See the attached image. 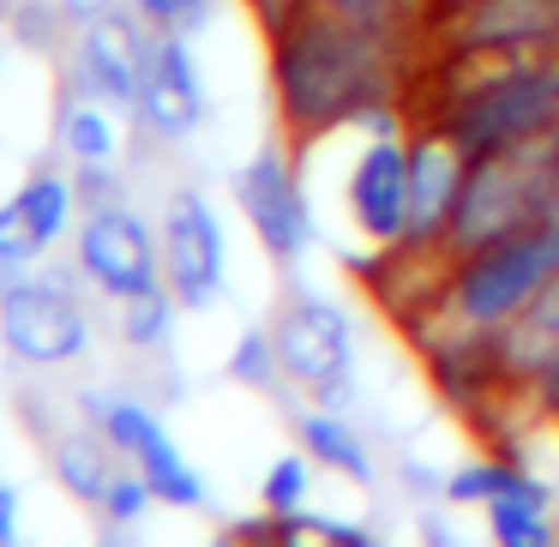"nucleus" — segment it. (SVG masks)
Here are the masks:
<instances>
[{"label":"nucleus","instance_id":"obj_1","mask_svg":"<svg viewBox=\"0 0 559 547\" xmlns=\"http://www.w3.org/2000/svg\"><path fill=\"white\" fill-rule=\"evenodd\" d=\"M271 103L289 145L349 133L379 103H409L415 79H427V37L355 25L337 13L289 19L271 31Z\"/></svg>","mask_w":559,"mask_h":547},{"label":"nucleus","instance_id":"obj_2","mask_svg":"<svg viewBox=\"0 0 559 547\" xmlns=\"http://www.w3.org/2000/svg\"><path fill=\"white\" fill-rule=\"evenodd\" d=\"M469 157L559 133V55H427V115Z\"/></svg>","mask_w":559,"mask_h":547},{"label":"nucleus","instance_id":"obj_3","mask_svg":"<svg viewBox=\"0 0 559 547\" xmlns=\"http://www.w3.org/2000/svg\"><path fill=\"white\" fill-rule=\"evenodd\" d=\"M271 337L295 397H313L325 409H361V331L349 301L313 283H283L271 307Z\"/></svg>","mask_w":559,"mask_h":547},{"label":"nucleus","instance_id":"obj_4","mask_svg":"<svg viewBox=\"0 0 559 547\" xmlns=\"http://www.w3.org/2000/svg\"><path fill=\"white\" fill-rule=\"evenodd\" d=\"M559 271V223L535 217L523 229L499 235V241L475 247L463 259H445L439 277V307L457 313L475 331H499L547 277Z\"/></svg>","mask_w":559,"mask_h":547},{"label":"nucleus","instance_id":"obj_5","mask_svg":"<svg viewBox=\"0 0 559 547\" xmlns=\"http://www.w3.org/2000/svg\"><path fill=\"white\" fill-rule=\"evenodd\" d=\"M79 271H25V277L0 283V349L13 355L25 373H67L91 355L97 319L79 295Z\"/></svg>","mask_w":559,"mask_h":547},{"label":"nucleus","instance_id":"obj_6","mask_svg":"<svg viewBox=\"0 0 559 547\" xmlns=\"http://www.w3.org/2000/svg\"><path fill=\"white\" fill-rule=\"evenodd\" d=\"M554 169H559V133L530 139V145H511V151H493V157H469L457 217H451L439 253L463 259V253H475V247H487V241H499V235L535 223Z\"/></svg>","mask_w":559,"mask_h":547},{"label":"nucleus","instance_id":"obj_7","mask_svg":"<svg viewBox=\"0 0 559 547\" xmlns=\"http://www.w3.org/2000/svg\"><path fill=\"white\" fill-rule=\"evenodd\" d=\"M79 421H91L139 475L151 481V494L169 511H211V481L193 457L181 451V439L169 433L163 409L139 391H115V385H85L79 391Z\"/></svg>","mask_w":559,"mask_h":547},{"label":"nucleus","instance_id":"obj_8","mask_svg":"<svg viewBox=\"0 0 559 547\" xmlns=\"http://www.w3.org/2000/svg\"><path fill=\"white\" fill-rule=\"evenodd\" d=\"M229 199H235V211H241L247 235L259 241V253H265L283 277H295V271L313 259L319 217H313V199H307V181H301V169H295L289 145L271 139L253 157L235 163Z\"/></svg>","mask_w":559,"mask_h":547},{"label":"nucleus","instance_id":"obj_9","mask_svg":"<svg viewBox=\"0 0 559 547\" xmlns=\"http://www.w3.org/2000/svg\"><path fill=\"white\" fill-rule=\"evenodd\" d=\"M73 271L109 307L127 295H145L163 283V235L151 229V217L127 193L91 199L73 229Z\"/></svg>","mask_w":559,"mask_h":547},{"label":"nucleus","instance_id":"obj_10","mask_svg":"<svg viewBox=\"0 0 559 547\" xmlns=\"http://www.w3.org/2000/svg\"><path fill=\"white\" fill-rule=\"evenodd\" d=\"M163 283L187 313H211V307L229 295V229H223V211L211 205L205 187H169L163 199Z\"/></svg>","mask_w":559,"mask_h":547},{"label":"nucleus","instance_id":"obj_11","mask_svg":"<svg viewBox=\"0 0 559 547\" xmlns=\"http://www.w3.org/2000/svg\"><path fill=\"white\" fill-rule=\"evenodd\" d=\"M409 133L361 139L349 175H343V217L361 235L367 253H403L409 247Z\"/></svg>","mask_w":559,"mask_h":547},{"label":"nucleus","instance_id":"obj_12","mask_svg":"<svg viewBox=\"0 0 559 547\" xmlns=\"http://www.w3.org/2000/svg\"><path fill=\"white\" fill-rule=\"evenodd\" d=\"M193 43L199 37H181V31H157V37H151L133 133L151 139V145H163V151L193 145V139L211 127V91H205V73H199Z\"/></svg>","mask_w":559,"mask_h":547},{"label":"nucleus","instance_id":"obj_13","mask_svg":"<svg viewBox=\"0 0 559 547\" xmlns=\"http://www.w3.org/2000/svg\"><path fill=\"white\" fill-rule=\"evenodd\" d=\"M127 127H133L127 109L103 103L97 91L61 85V97H55V157L79 175L85 205L127 193Z\"/></svg>","mask_w":559,"mask_h":547},{"label":"nucleus","instance_id":"obj_14","mask_svg":"<svg viewBox=\"0 0 559 547\" xmlns=\"http://www.w3.org/2000/svg\"><path fill=\"white\" fill-rule=\"evenodd\" d=\"M151 37L157 31L133 13V7H115V13L91 19L67 37L61 61V85H79V91H97L103 103L133 115L139 109V85H145V61H151Z\"/></svg>","mask_w":559,"mask_h":547},{"label":"nucleus","instance_id":"obj_15","mask_svg":"<svg viewBox=\"0 0 559 547\" xmlns=\"http://www.w3.org/2000/svg\"><path fill=\"white\" fill-rule=\"evenodd\" d=\"M427 55H559V0H469L427 25Z\"/></svg>","mask_w":559,"mask_h":547},{"label":"nucleus","instance_id":"obj_16","mask_svg":"<svg viewBox=\"0 0 559 547\" xmlns=\"http://www.w3.org/2000/svg\"><path fill=\"white\" fill-rule=\"evenodd\" d=\"M463 175H469V151L445 127L415 115V133H409V247L403 253H439L445 247V229H451L457 199H463Z\"/></svg>","mask_w":559,"mask_h":547},{"label":"nucleus","instance_id":"obj_17","mask_svg":"<svg viewBox=\"0 0 559 547\" xmlns=\"http://www.w3.org/2000/svg\"><path fill=\"white\" fill-rule=\"evenodd\" d=\"M289 433L325 475L373 494L379 487V433L361 421V409H325V403L301 397L289 409Z\"/></svg>","mask_w":559,"mask_h":547},{"label":"nucleus","instance_id":"obj_18","mask_svg":"<svg viewBox=\"0 0 559 547\" xmlns=\"http://www.w3.org/2000/svg\"><path fill=\"white\" fill-rule=\"evenodd\" d=\"M481 523L499 547H554L559 542V487L523 463L481 506Z\"/></svg>","mask_w":559,"mask_h":547},{"label":"nucleus","instance_id":"obj_19","mask_svg":"<svg viewBox=\"0 0 559 547\" xmlns=\"http://www.w3.org/2000/svg\"><path fill=\"white\" fill-rule=\"evenodd\" d=\"M493 355H499V379H506V397L535 373L542 361L559 355V271L493 331Z\"/></svg>","mask_w":559,"mask_h":547},{"label":"nucleus","instance_id":"obj_20","mask_svg":"<svg viewBox=\"0 0 559 547\" xmlns=\"http://www.w3.org/2000/svg\"><path fill=\"white\" fill-rule=\"evenodd\" d=\"M43 457H49V475L61 481V494L79 499V506H91V511L103 506L115 469L127 463L91 421H73V427H61V433H49L43 439Z\"/></svg>","mask_w":559,"mask_h":547},{"label":"nucleus","instance_id":"obj_21","mask_svg":"<svg viewBox=\"0 0 559 547\" xmlns=\"http://www.w3.org/2000/svg\"><path fill=\"white\" fill-rule=\"evenodd\" d=\"M13 199L25 205V217L37 223V235H43L49 253L61 241H73L79 217H85V193H79V175L67 169V163H31L25 181L13 187Z\"/></svg>","mask_w":559,"mask_h":547},{"label":"nucleus","instance_id":"obj_22","mask_svg":"<svg viewBox=\"0 0 559 547\" xmlns=\"http://www.w3.org/2000/svg\"><path fill=\"white\" fill-rule=\"evenodd\" d=\"M181 313L187 307L169 295V283H157V289H145V295L115 301V337H121L133 355H169L175 331H181Z\"/></svg>","mask_w":559,"mask_h":547},{"label":"nucleus","instance_id":"obj_23","mask_svg":"<svg viewBox=\"0 0 559 547\" xmlns=\"http://www.w3.org/2000/svg\"><path fill=\"white\" fill-rule=\"evenodd\" d=\"M223 373H229V385L253 391V397H289V379H283V355H277V337H271V319L235 331L229 355H223Z\"/></svg>","mask_w":559,"mask_h":547},{"label":"nucleus","instance_id":"obj_24","mask_svg":"<svg viewBox=\"0 0 559 547\" xmlns=\"http://www.w3.org/2000/svg\"><path fill=\"white\" fill-rule=\"evenodd\" d=\"M313 481H319V463L301 445L277 451L259 475V511L265 518H301V511H313Z\"/></svg>","mask_w":559,"mask_h":547},{"label":"nucleus","instance_id":"obj_25","mask_svg":"<svg viewBox=\"0 0 559 547\" xmlns=\"http://www.w3.org/2000/svg\"><path fill=\"white\" fill-rule=\"evenodd\" d=\"M518 469H523V463H518V457H506V451H481V457H463V463H451V469H445V494H439V499H445L451 511H481L487 499H493Z\"/></svg>","mask_w":559,"mask_h":547},{"label":"nucleus","instance_id":"obj_26","mask_svg":"<svg viewBox=\"0 0 559 547\" xmlns=\"http://www.w3.org/2000/svg\"><path fill=\"white\" fill-rule=\"evenodd\" d=\"M49 265V247H43L37 223L25 217L19 199H0V283L25 277V271Z\"/></svg>","mask_w":559,"mask_h":547},{"label":"nucleus","instance_id":"obj_27","mask_svg":"<svg viewBox=\"0 0 559 547\" xmlns=\"http://www.w3.org/2000/svg\"><path fill=\"white\" fill-rule=\"evenodd\" d=\"M7 31H13V43L19 49H31V55H55V49H67V37H73V25H67V13L55 7V0H13L7 7Z\"/></svg>","mask_w":559,"mask_h":547},{"label":"nucleus","instance_id":"obj_28","mask_svg":"<svg viewBox=\"0 0 559 547\" xmlns=\"http://www.w3.org/2000/svg\"><path fill=\"white\" fill-rule=\"evenodd\" d=\"M163 499L151 494V481L145 475L133 469V463H121V469H115V481H109V494H103V506H97V518H103V530H139V523L151 518V511H157Z\"/></svg>","mask_w":559,"mask_h":547},{"label":"nucleus","instance_id":"obj_29","mask_svg":"<svg viewBox=\"0 0 559 547\" xmlns=\"http://www.w3.org/2000/svg\"><path fill=\"white\" fill-rule=\"evenodd\" d=\"M511 397H518V403H530V415H535V421H547V427L559 433V355H554V361H542V367H535V373L523 379V385L511 391Z\"/></svg>","mask_w":559,"mask_h":547},{"label":"nucleus","instance_id":"obj_30","mask_svg":"<svg viewBox=\"0 0 559 547\" xmlns=\"http://www.w3.org/2000/svg\"><path fill=\"white\" fill-rule=\"evenodd\" d=\"M247 7H253V19L265 25V37H271V31H283L289 19H301L307 0H247Z\"/></svg>","mask_w":559,"mask_h":547},{"label":"nucleus","instance_id":"obj_31","mask_svg":"<svg viewBox=\"0 0 559 547\" xmlns=\"http://www.w3.org/2000/svg\"><path fill=\"white\" fill-rule=\"evenodd\" d=\"M19 511H25V499H19L13 481H0V547L19 542Z\"/></svg>","mask_w":559,"mask_h":547},{"label":"nucleus","instance_id":"obj_32","mask_svg":"<svg viewBox=\"0 0 559 547\" xmlns=\"http://www.w3.org/2000/svg\"><path fill=\"white\" fill-rule=\"evenodd\" d=\"M55 7H61L67 13V25H91V19H103V13H115V7H127V0H55Z\"/></svg>","mask_w":559,"mask_h":547},{"label":"nucleus","instance_id":"obj_33","mask_svg":"<svg viewBox=\"0 0 559 547\" xmlns=\"http://www.w3.org/2000/svg\"><path fill=\"white\" fill-rule=\"evenodd\" d=\"M457 7H469V0H433V19L439 13H457Z\"/></svg>","mask_w":559,"mask_h":547}]
</instances>
